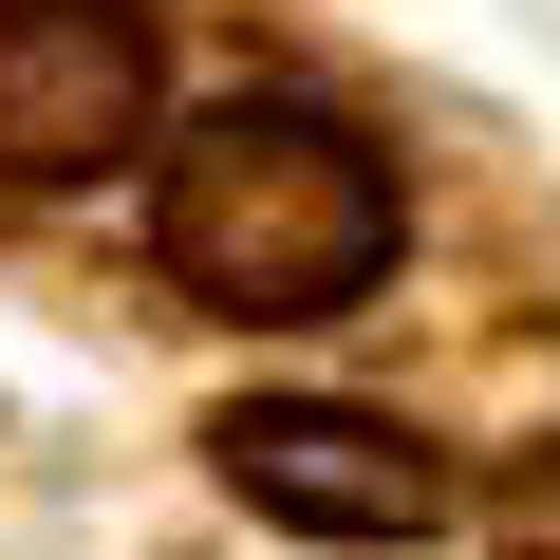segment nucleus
Returning a JSON list of instances; mask_svg holds the SVG:
<instances>
[{
  "label": "nucleus",
  "instance_id": "obj_1",
  "mask_svg": "<svg viewBox=\"0 0 560 560\" xmlns=\"http://www.w3.org/2000/svg\"><path fill=\"white\" fill-rule=\"evenodd\" d=\"M150 243L206 318H337L393 261V168H374V131H337L300 94H224L206 131H168Z\"/></svg>",
  "mask_w": 560,
  "mask_h": 560
},
{
  "label": "nucleus",
  "instance_id": "obj_2",
  "mask_svg": "<svg viewBox=\"0 0 560 560\" xmlns=\"http://www.w3.org/2000/svg\"><path fill=\"white\" fill-rule=\"evenodd\" d=\"M150 150V20L131 0H0V187H94Z\"/></svg>",
  "mask_w": 560,
  "mask_h": 560
},
{
  "label": "nucleus",
  "instance_id": "obj_3",
  "mask_svg": "<svg viewBox=\"0 0 560 560\" xmlns=\"http://www.w3.org/2000/svg\"><path fill=\"white\" fill-rule=\"evenodd\" d=\"M206 448H224V486H243L261 523H300V541H430V523H448V467H430L411 430H374V411H318V393H261V411H224Z\"/></svg>",
  "mask_w": 560,
  "mask_h": 560
},
{
  "label": "nucleus",
  "instance_id": "obj_4",
  "mask_svg": "<svg viewBox=\"0 0 560 560\" xmlns=\"http://www.w3.org/2000/svg\"><path fill=\"white\" fill-rule=\"evenodd\" d=\"M504 560H560V448L504 467Z\"/></svg>",
  "mask_w": 560,
  "mask_h": 560
}]
</instances>
